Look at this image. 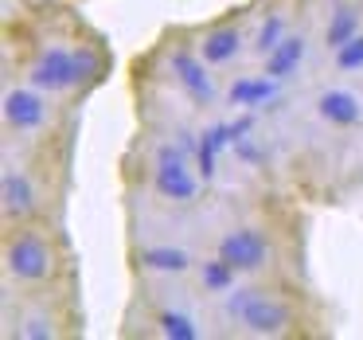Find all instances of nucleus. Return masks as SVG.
Here are the masks:
<instances>
[{"label": "nucleus", "instance_id": "nucleus-2", "mask_svg": "<svg viewBox=\"0 0 363 340\" xmlns=\"http://www.w3.org/2000/svg\"><path fill=\"white\" fill-rule=\"evenodd\" d=\"M227 317L242 324L250 336H281L297 321L289 301H281L269 290H258V285H235L227 293Z\"/></svg>", "mask_w": 363, "mask_h": 340}, {"label": "nucleus", "instance_id": "nucleus-9", "mask_svg": "<svg viewBox=\"0 0 363 340\" xmlns=\"http://www.w3.org/2000/svg\"><path fill=\"white\" fill-rule=\"evenodd\" d=\"M0 199H4V215L9 219H32L35 207H40V196H35V184L28 180V172L20 168H9L4 180H0Z\"/></svg>", "mask_w": 363, "mask_h": 340}, {"label": "nucleus", "instance_id": "nucleus-8", "mask_svg": "<svg viewBox=\"0 0 363 340\" xmlns=\"http://www.w3.org/2000/svg\"><path fill=\"white\" fill-rule=\"evenodd\" d=\"M235 126L230 121H211L207 129H199V149H196V172L203 180H215L219 172V157L227 149H235Z\"/></svg>", "mask_w": 363, "mask_h": 340}, {"label": "nucleus", "instance_id": "nucleus-20", "mask_svg": "<svg viewBox=\"0 0 363 340\" xmlns=\"http://www.w3.org/2000/svg\"><path fill=\"white\" fill-rule=\"evenodd\" d=\"M55 321H48V317H28V321H20V336L24 340H51L55 336Z\"/></svg>", "mask_w": 363, "mask_h": 340}, {"label": "nucleus", "instance_id": "nucleus-17", "mask_svg": "<svg viewBox=\"0 0 363 340\" xmlns=\"http://www.w3.org/2000/svg\"><path fill=\"white\" fill-rule=\"evenodd\" d=\"M152 324H157L160 336H168V340H199L196 321H191L188 313H176V309H160V313L152 317Z\"/></svg>", "mask_w": 363, "mask_h": 340}, {"label": "nucleus", "instance_id": "nucleus-5", "mask_svg": "<svg viewBox=\"0 0 363 340\" xmlns=\"http://www.w3.org/2000/svg\"><path fill=\"white\" fill-rule=\"evenodd\" d=\"M168 71H172L176 87L191 98V106H211L215 102V79L207 71L211 67L203 63V55L191 48H172L168 51Z\"/></svg>", "mask_w": 363, "mask_h": 340}, {"label": "nucleus", "instance_id": "nucleus-4", "mask_svg": "<svg viewBox=\"0 0 363 340\" xmlns=\"http://www.w3.org/2000/svg\"><path fill=\"white\" fill-rule=\"evenodd\" d=\"M219 258H227L238 274H258V270L269 266L274 258V238L262 227H230L227 235L219 238Z\"/></svg>", "mask_w": 363, "mask_h": 340}, {"label": "nucleus", "instance_id": "nucleus-18", "mask_svg": "<svg viewBox=\"0 0 363 340\" xmlns=\"http://www.w3.org/2000/svg\"><path fill=\"white\" fill-rule=\"evenodd\" d=\"M281 40H285V12L274 9V12H269V16L258 24V35H254V51H258V55H269V51H274Z\"/></svg>", "mask_w": 363, "mask_h": 340}, {"label": "nucleus", "instance_id": "nucleus-1", "mask_svg": "<svg viewBox=\"0 0 363 340\" xmlns=\"http://www.w3.org/2000/svg\"><path fill=\"white\" fill-rule=\"evenodd\" d=\"M102 75V55L90 43H43L28 63V82L43 94H71Z\"/></svg>", "mask_w": 363, "mask_h": 340}, {"label": "nucleus", "instance_id": "nucleus-6", "mask_svg": "<svg viewBox=\"0 0 363 340\" xmlns=\"http://www.w3.org/2000/svg\"><path fill=\"white\" fill-rule=\"evenodd\" d=\"M4 126L12 133H40L48 126V98L40 87H12L4 94Z\"/></svg>", "mask_w": 363, "mask_h": 340}, {"label": "nucleus", "instance_id": "nucleus-14", "mask_svg": "<svg viewBox=\"0 0 363 340\" xmlns=\"http://www.w3.org/2000/svg\"><path fill=\"white\" fill-rule=\"evenodd\" d=\"M305 55H308V40H305V35H285L269 55H262V59H266V75H269V79H277V82L293 79V75L301 71V63H305Z\"/></svg>", "mask_w": 363, "mask_h": 340}, {"label": "nucleus", "instance_id": "nucleus-16", "mask_svg": "<svg viewBox=\"0 0 363 340\" xmlns=\"http://www.w3.org/2000/svg\"><path fill=\"white\" fill-rule=\"evenodd\" d=\"M199 282H203V290L207 293H230L238 285V270L230 266L227 258H207V262H199Z\"/></svg>", "mask_w": 363, "mask_h": 340}, {"label": "nucleus", "instance_id": "nucleus-19", "mask_svg": "<svg viewBox=\"0 0 363 340\" xmlns=\"http://www.w3.org/2000/svg\"><path fill=\"white\" fill-rule=\"evenodd\" d=\"M332 63H336V71H363V32L355 35V40H347L344 48L332 51Z\"/></svg>", "mask_w": 363, "mask_h": 340}, {"label": "nucleus", "instance_id": "nucleus-10", "mask_svg": "<svg viewBox=\"0 0 363 340\" xmlns=\"http://www.w3.org/2000/svg\"><path fill=\"white\" fill-rule=\"evenodd\" d=\"M316 114H320L324 121H328L332 129H352L363 121V102L352 94V90H320V98H316Z\"/></svg>", "mask_w": 363, "mask_h": 340}, {"label": "nucleus", "instance_id": "nucleus-13", "mask_svg": "<svg viewBox=\"0 0 363 340\" xmlns=\"http://www.w3.org/2000/svg\"><path fill=\"white\" fill-rule=\"evenodd\" d=\"M238 51H242V32H238V24L207 28V35L199 40V55H203L207 67H227Z\"/></svg>", "mask_w": 363, "mask_h": 340}, {"label": "nucleus", "instance_id": "nucleus-7", "mask_svg": "<svg viewBox=\"0 0 363 340\" xmlns=\"http://www.w3.org/2000/svg\"><path fill=\"white\" fill-rule=\"evenodd\" d=\"M199 180L203 176L191 172L188 160H157L152 168V192H157L164 204H196L199 196Z\"/></svg>", "mask_w": 363, "mask_h": 340}, {"label": "nucleus", "instance_id": "nucleus-11", "mask_svg": "<svg viewBox=\"0 0 363 340\" xmlns=\"http://www.w3.org/2000/svg\"><path fill=\"white\" fill-rule=\"evenodd\" d=\"M274 98H277V79H269L266 71L262 75H242V79H235L230 90H227V102L238 106V110H266Z\"/></svg>", "mask_w": 363, "mask_h": 340}, {"label": "nucleus", "instance_id": "nucleus-21", "mask_svg": "<svg viewBox=\"0 0 363 340\" xmlns=\"http://www.w3.org/2000/svg\"><path fill=\"white\" fill-rule=\"evenodd\" d=\"M235 157L242 160V165H250V168L266 165V149H262L254 137H238V141H235Z\"/></svg>", "mask_w": 363, "mask_h": 340}, {"label": "nucleus", "instance_id": "nucleus-12", "mask_svg": "<svg viewBox=\"0 0 363 340\" xmlns=\"http://www.w3.org/2000/svg\"><path fill=\"white\" fill-rule=\"evenodd\" d=\"M363 28V0H340L336 9H332L328 24H324V48L336 51L344 48L347 40H355Z\"/></svg>", "mask_w": 363, "mask_h": 340}, {"label": "nucleus", "instance_id": "nucleus-15", "mask_svg": "<svg viewBox=\"0 0 363 340\" xmlns=\"http://www.w3.org/2000/svg\"><path fill=\"white\" fill-rule=\"evenodd\" d=\"M137 262H141L145 270H157V274H188L191 270V254L180 251V246H145L141 254H137Z\"/></svg>", "mask_w": 363, "mask_h": 340}, {"label": "nucleus", "instance_id": "nucleus-3", "mask_svg": "<svg viewBox=\"0 0 363 340\" xmlns=\"http://www.w3.org/2000/svg\"><path fill=\"white\" fill-rule=\"evenodd\" d=\"M4 270L20 285H43L55 274V246L40 231H12L4 243Z\"/></svg>", "mask_w": 363, "mask_h": 340}]
</instances>
